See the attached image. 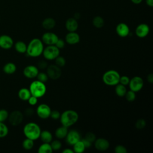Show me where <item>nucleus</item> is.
I'll list each match as a JSON object with an SVG mask.
<instances>
[{
	"mask_svg": "<svg viewBox=\"0 0 153 153\" xmlns=\"http://www.w3.org/2000/svg\"><path fill=\"white\" fill-rule=\"evenodd\" d=\"M147 81L152 84L153 82V74H149L147 75Z\"/></svg>",
	"mask_w": 153,
	"mask_h": 153,
	"instance_id": "de8ad7c7",
	"label": "nucleus"
},
{
	"mask_svg": "<svg viewBox=\"0 0 153 153\" xmlns=\"http://www.w3.org/2000/svg\"><path fill=\"white\" fill-rule=\"evenodd\" d=\"M29 90L32 96H35L37 98L43 97L47 90L45 83L38 80H35L32 82L29 86Z\"/></svg>",
	"mask_w": 153,
	"mask_h": 153,
	"instance_id": "20e7f679",
	"label": "nucleus"
},
{
	"mask_svg": "<svg viewBox=\"0 0 153 153\" xmlns=\"http://www.w3.org/2000/svg\"><path fill=\"white\" fill-rule=\"evenodd\" d=\"M51 111V109L47 104L42 103L37 107L36 113L40 118L47 119L50 117Z\"/></svg>",
	"mask_w": 153,
	"mask_h": 153,
	"instance_id": "9d476101",
	"label": "nucleus"
},
{
	"mask_svg": "<svg viewBox=\"0 0 153 153\" xmlns=\"http://www.w3.org/2000/svg\"><path fill=\"white\" fill-rule=\"evenodd\" d=\"M73 146V151L74 152H76V153H82L84 152L85 150V147L82 142V141L79 140L76 143H75Z\"/></svg>",
	"mask_w": 153,
	"mask_h": 153,
	"instance_id": "bb28decb",
	"label": "nucleus"
},
{
	"mask_svg": "<svg viewBox=\"0 0 153 153\" xmlns=\"http://www.w3.org/2000/svg\"><path fill=\"white\" fill-rule=\"evenodd\" d=\"M65 139L66 142L70 145H74L75 143L81 139L80 133L75 130H71L68 131Z\"/></svg>",
	"mask_w": 153,
	"mask_h": 153,
	"instance_id": "f8f14e48",
	"label": "nucleus"
},
{
	"mask_svg": "<svg viewBox=\"0 0 153 153\" xmlns=\"http://www.w3.org/2000/svg\"><path fill=\"white\" fill-rule=\"evenodd\" d=\"M146 4L149 7L153 6V0H146Z\"/></svg>",
	"mask_w": 153,
	"mask_h": 153,
	"instance_id": "8fccbe9b",
	"label": "nucleus"
},
{
	"mask_svg": "<svg viewBox=\"0 0 153 153\" xmlns=\"http://www.w3.org/2000/svg\"><path fill=\"white\" fill-rule=\"evenodd\" d=\"M149 32V27L145 23L139 25L135 30V33L139 38H144L146 36Z\"/></svg>",
	"mask_w": 153,
	"mask_h": 153,
	"instance_id": "dca6fc26",
	"label": "nucleus"
},
{
	"mask_svg": "<svg viewBox=\"0 0 153 153\" xmlns=\"http://www.w3.org/2000/svg\"><path fill=\"white\" fill-rule=\"evenodd\" d=\"M56 25V21L51 17H47L42 22V27L47 30H50L53 29Z\"/></svg>",
	"mask_w": 153,
	"mask_h": 153,
	"instance_id": "4be33fe9",
	"label": "nucleus"
},
{
	"mask_svg": "<svg viewBox=\"0 0 153 153\" xmlns=\"http://www.w3.org/2000/svg\"><path fill=\"white\" fill-rule=\"evenodd\" d=\"M63 153H74L73 149H71L70 148H66L62 151Z\"/></svg>",
	"mask_w": 153,
	"mask_h": 153,
	"instance_id": "09e8293b",
	"label": "nucleus"
},
{
	"mask_svg": "<svg viewBox=\"0 0 153 153\" xmlns=\"http://www.w3.org/2000/svg\"><path fill=\"white\" fill-rule=\"evenodd\" d=\"M48 63L47 61L44 60H39L38 63H37V68L38 69H46L48 66Z\"/></svg>",
	"mask_w": 153,
	"mask_h": 153,
	"instance_id": "a19ab883",
	"label": "nucleus"
},
{
	"mask_svg": "<svg viewBox=\"0 0 153 153\" xmlns=\"http://www.w3.org/2000/svg\"><path fill=\"white\" fill-rule=\"evenodd\" d=\"M17 67L16 65L13 62L7 63L3 67V71L6 74L11 75L15 73L16 71Z\"/></svg>",
	"mask_w": 153,
	"mask_h": 153,
	"instance_id": "5701e85b",
	"label": "nucleus"
},
{
	"mask_svg": "<svg viewBox=\"0 0 153 153\" xmlns=\"http://www.w3.org/2000/svg\"><path fill=\"white\" fill-rule=\"evenodd\" d=\"M81 140L82 141L85 148H89L91 146V143L90 142H89L88 140H87V139H85V138L82 139Z\"/></svg>",
	"mask_w": 153,
	"mask_h": 153,
	"instance_id": "49530a36",
	"label": "nucleus"
},
{
	"mask_svg": "<svg viewBox=\"0 0 153 153\" xmlns=\"http://www.w3.org/2000/svg\"><path fill=\"white\" fill-rule=\"evenodd\" d=\"M38 98H37L36 97L31 95L30 96V97L28 99L27 101H28V103H29V105L33 106V105H35L38 103Z\"/></svg>",
	"mask_w": 153,
	"mask_h": 153,
	"instance_id": "c03bdc74",
	"label": "nucleus"
},
{
	"mask_svg": "<svg viewBox=\"0 0 153 153\" xmlns=\"http://www.w3.org/2000/svg\"><path fill=\"white\" fill-rule=\"evenodd\" d=\"M52 152L53 149L50 143L43 142V143L39 146L38 149V152L39 153H51Z\"/></svg>",
	"mask_w": 153,
	"mask_h": 153,
	"instance_id": "cd10ccee",
	"label": "nucleus"
},
{
	"mask_svg": "<svg viewBox=\"0 0 153 153\" xmlns=\"http://www.w3.org/2000/svg\"><path fill=\"white\" fill-rule=\"evenodd\" d=\"M84 138L87 140H88L89 142H90L91 143H93L96 139V136L94 133L90 131V132H87L85 134Z\"/></svg>",
	"mask_w": 153,
	"mask_h": 153,
	"instance_id": "4c0bfd02",
	"label": "nucleus"
},
{
	"mask_svg": "<svg viewBox=\"0 0 153 153\" xmlns=\"http://www.w3.org/2000/svg\"><path fill=\"white\" fill-rule=\"evenodd\" d=\"M65 41L69 45H75L80 41V36L75 32H69L65 36Z\"/></svg>",
	"mask_w": 153,
	"mask_h": 153,
	"instance_id": "f3484780",
	"label": "nucleus"
},
{
	"mask_svg": "<svg viewBox=\"0 0 153 153\" xmlns=\"http://www.w3.org/2000/svg\"><path fill=\"white\" fill-rule=\"evenodd\" d=\"M130 81V78L126 76V75H123V76H120V81L119 83L121 84H123L124 85H127L128 84Z\"/></svg>",
	"mask_w": 153,
	"mask_h": 153,
	"instance_id": "ea45409f",
	"label": "nucleus"
},
{
	"mask_svg": "<svg viewBox=\"0 0 153 153\" xmlns=\"http://www.w3.org/2000/svg\"><path fill=\"white\" fill-rule=\"evenodd\" d=\"M60 113L57 111V110H53V111H51V113H50V117H51V118H53V120H57V119H59L60 118Z\"/></svg>",
	"mask_w": 153,
	"mask_h": 153,
	"instance_id": "79ce46f5",
	"label": "nucleus"
},
{
	"mask_svg": "<svg viewBox=\"0 0 153 153\" xmlns=\"http://www.w3.org/2000/svg\"><path fill=\"white\" fill-rule=\"evenodd\" d=\"M132 1L133 3L134 4H140L142 0H131Z\"/></svg>",
	"mask_w": 153,
	"mask_h": 153,
	"instance_id": "3c124183",
	"label": "nucleus"
},
{
	"mask_svg": "<svg viewBox=\"0 0 153 153\" xmlns=\"http://www.w3.org/2000/svg\"><path fill=\"white\" fill-rule=\"evenodd\" d=\"M31 96L30 90L27 88H22L18 92V96L20 99L23 101H26Z\"/></svg>",
	"mask_w": 153,
	"mask_h": 153,
	"instance_id": "b1692460",
	"label": "nucleus"
},
{
	"mask_svg": "<svg viewBox=\"0 0 153 153\" xmlns=\"http://www.w3.org/2000/svg\"><path fill=\"white\" fill-rule=\"evenodd\" d=\"M146 123L145 120L143 118H140V119H138L137 120V121L136 122L135 126L137 129L142 130L146 126Z\"/></svg>",
	"mask_w": 153,
	"mask_h": 153,
	"instance_id": "c9c22d12",
	"label": "nucleus"
},
{
	"mask_svg": "<svg viewBox=\"0 0 153 153\" xmlns=\"http://www.w3.org/2000/svg\"><path fill=\"white\" fill-rule=\"evenodd\" d=\"M124 96L128 102H133L136 99V93L130 90L128 91L127 90Z\"/></svg>",
	"mask_w": 153,
	"mask_h": 153,
	"instance_id": "2f4dec72",
	"label": "nucleus"
},
{
	"mask_svg": "<svg viewBox=\"0 0 153 153\" xmlns=\"http://www.w3.org/2000/svg\"><path fill=\"white\" fill-rule=\"evenodd\" d=\"M68 132V127L64 126H62L56 128L55 131V136L59 139H65L67 135Z\"/></svg>",
	"mask_w": 153,
	"mask_h": 153,
	"instance_id": "aec40b11",
	"label": "nucleus"
},
{
	"mask_svg": "<svg viewBox=\"0 0 153 153\" xmlns=\"http://www.w3.org/2000/svg\"><path fill=\"white\" fill-rule=\"evenodd\" d=\"M44 48V44L41 39L33 38L27 45L26 53L30 57H36L42 54Z\"/></svg>",
	"mask_w": 153,
	"mask_h": 153,
	"instance_id": "f257e3e1",
	"label": "nucleus"
},
{
	"mask_svg": "<svg viewBox=\"0 0 153 153\" xmlns=\"http://www.w3.org/2000/svg\"><path fill=\"white\" fill-rule=\"evenodd\" d=\"M59 37L56 33L51 32H47L42 35L41 41L47 45H55Z\"/></svg>",
	"mask_w": 153,
	"mask_h": 153,
	"instance_id": "9b49d317",
	"label": "nucleus"
},
{
	"mask_svg": "<svg viewBox=\"0 0 153 153\" xmlns=\"http://www.w3.org/2000/svg\"><path fill=\"white\" fill-rule=\"evenodd\" d=\"M94 142L95 148L100 151H106L110 145L109 141L107 139L102 137L96 139Z\"/></svg>",
	"mask_w": 153,
	"mask_h": 153,
	"instance_id": "2eb2a0df",
	"label": "nucleus"
},
{
	"mask_svg": "<svg viewBox=\"0 0 153 153\" xmlns=\"http://www.w3.org/2000/svg\"><path fill=\"white\" fill-rule=\"evenodd\" d=\"M24 115L23 114L18 110H15L11 112L8 115V121L10 124L12 126H19L22 123L23 120Z\"/></svg>",
	"mask_w": 153,
	"mask_h": 153,
	"instance_id": "0eeeda50",
	"label": "nucleus"
},
{
	"mask_svg": "<svg viewBox=\"0 0 153 153\" xmlns=\"http://www.w3.org/2000/svg\"><path fill=\"white\" fill-rule=\"evenodd\" d=\"M55 65L60 68L63 67L66 64V60L63 56H58L55 59Z\"/></svg>",
	"mask_w": 153,
	"mask_h": 153,
	"instance_id": "72a5a7b5",
	"label": "nucleus"
},
{
	"mask_svg": "<svg viewBox=\"0 0 153 153\" xmlns=\"http://www.w3.org/2000/svg\"><path fill=\"white\" fill-rule=\"evenodd\" d=\"M114 151L116 153H127V148L121 145H117L114 148Z\"/></svg>",
	"mask_w": 153,
	"mask_h": 153,
	"instance_id": "58836bf2",
	"label": "nucleus"
},
{
	"mask_svg": "<svg viewBox=\"0 0 153 153\" xmlns=\"http://www.w3.org/2000/svg\"><path fill=\"white\" fill-rule=\"evenodd\" d=\"M14 45L13 38L7 35H2L0 36V47L4 50H9L12 48Z\"/></svg>",
	"mask_w": 153,
	"mask_h": 153,
	"instance_id": "ddd939ff",
	"label": "nucleus"
},
{
	"mask_svg": "<svg viewBox=\"0 0 153 153\" xmlns=\"http://www.w3.org/2000/svg\"><path fill=\"white\" fill-rule=\"evenodd\" d=\"M78 118V114L75 111L69 109L60 114L59 119L62 125L68 128L75 124L77 122Z\"/></svg>",
	"mask_w": 153,
	"mask_h": 153,
	"instance_id": "f03ea898",
	"label": "nucleus"
},
{
	"mask_svg": "<svg viewBox=\"0 0 153 153\" xmlns=\"http://www.w3.org/2000/svg\"><path fill=\"white\" fill-rule=\"evenodd\" d=\"M8 112L6 109H0V122H4L8 117Z\"/></svg>",
	"mask_w": 153,
	"mask_h": 153,
	"instance_id": "e433bc0d",
	"label": "nucleus"
},
{
	"mask_svg": "<svg viewBox=\"0 0 153 153\" xmlns=\"http://www.w3.org/2000/svg\"><path fill=\"white\" fill-rule=\"evenodd\" d=\"M39 138L44 143H50L53 140V135L50 131L43 130L41 131Z\"/></svg>",
	"mask_w": 153,
	"mask_h": 153,
	"instance_id": "412c9836",
	"label": "nucleus"
},
{
	"mask_svg": "<svg viewBox=\"0 0 153 153\" xmlns=\"http://www.w3.org/2000/svg\"><path fill=\"white\" fill-rule=\"evenodd\" d=\"M65 27L69 32H75L78 29V24L75 19L71 17L66 21Z\"/></svg>",
	"mask_w": 153,
	"mask_h": 153,
	"instance_id": "6ab92c4d",
	"label": "nucleus"
},
{
	"mask_svg": "<svg viewBox=\"0 0 153 153\" xmlns=\"http://www.w3.org/2000/svg\"><path fill=\"white\" fill-rule=\"evenodd\" d=\"M50 145L53 151H57L59 150L62 148V143L59 140H52L50 143Z\"/></svg>",
	"mask_w": 153,
	"mask_h": 153,
	"instance_id": "473e14b6",
	"label": "nucleus"
},
{
	"mask_svg": "<svg viewBox=\"0 0 153 153\" xmlns=\"http://www.w3.org/2000/svg\"><path fill=\"white\" fill-rule=\"evenodd\" d=\"M120 78V74L115 70H109L105 72L102 76L103 82L110 86L116 85L119 83Z\"/></svg>",
	"mask_w": 153,
	"mask_h": 153,
	"instance_id": "39448f33",
	"label": "nucleus"
},
{
	"mask_svg": "<svg viewBox=\"0 0 153 153\" xmlns=\"http://www.w3.org/2000/svg\"><path fill=\"white\" fill-rule=\"evenodd\" d=\"M47 69V74L48 78L52 79H57L59 78L62 75V70L60 67L56 65H48Z\"/></svg>",
	"mask_w": 153,
	"mask_h": 153,
	"instance_id": "1a4fd4ad",
	"label": "nucleus"
},
{
	"mask_svg": "<svg viewBox=\"0 0 153 153\" xmlns=\"http://www.w3.org/2000/svg\"><path fill=\"white\" fill-rule=\"evenodd\" d=\"M44 57L48 60H54L60 54V50L54 45H47L44 48L42 53Z\"/></svg>",
	"mask_w": 153,
	"mask_h": 153,
	"instance_id": "423d86ee",
	"label": "nucleus"
},
{
	"mask_svg": "<svg viewBox=\"0 0 153 153\" xmlns=\"http://www.w3.org/2000/svg\"><path fill=\"white\" fill-rule=\"evenodd\" d=\"M34 146V140L26 138L22 142V146L25 150H30Z\"/></svg>",
	"mask_w": 153,
	"mask_h": 153,
	"instance_id": "c756f323",
	"label": "nucleus"
},
{
	"mask_svg": "<svg viewBox=\"0 0 153 153\" xmlns=\"http://www.w3.org/2000/svg\"><path fill=\"white\" fill-rule=\"evenodd\" d=\"M143 81L141 77L135 76L131 79H130V81L128 85H129L130 90L136 93L139 91L143 88Z\"/></svg>",
	"mask_w": 153,
	"mask_h": 153,
	"instance_id": "6e6552de",
	"label": "nucleus"
},
{
	"mask_svg": "<svg viewBox=\"0 0 153 153\" xmlns=\"http://www.w3.org/2000/svg\"><path fill=\"white\" fill-rule=\"evenodd\" d=\"M116 32L121 37H126L130 33V29L126 23H120L116 27Z\"/></svg>",
	"mask_w": 153,
	"mask_h": 153,
	"instance_id": "a211bd4d",
	"label": "nucleus"
},
{
	"mask_svg": "<svg viewBox=\"0 0 153 153\" xmlns=\"http://www.w3.org/2000/svg\"><path fill=\"white\" fill-rule=\"evenodd\" d=\"M23 131V134L26 138L36 140L39 138L41 130L38 124L33 122H30L25 124Z\"/></svg>",
	"mask_w": 153,
	"mask_h": 153,
	"instance_id": "7ed1b4c3",
	"label": "nucleus"
},
{
	"mask_svg": "<svg viewBox=\"0 0 153 153\" xmlns=\"http://www.w3.org/2000/svg\"><path fill=\"white\" fill-rule=\"evenodd\" d=\"M115 91L116 94L118 96L122 97H124V96L126 93V91H127V89H126L125 85L118 83L115 85Z\"/></svg>",
	"mask_w": 153,
	"mask_h": 153,
	"instance_id": "a878e982",
	"label": "nucleus"
},
{
	"mask_svg": "<svg viewBox=\"0 0 153 153\" xmlns=\"http://www.w3.org/2000/svg\"><path fill=\"white\" fill-rule=\"evenodd\" d=\"M54 45L56 47H57L59 50L60 49H62V48H64V47L65 45V42L63 39L59 38L58 40L57 41V42H56Z\"/></svg>",
	"mask_w": 153,
	"mask_h": 153,
	"instance_id": "37998d69",
	"label": "nucleus"
},
{
	"mask_svg": "<svg viewBox=\"0 0 153 153\" xmlns=\"http://www.w3.org/2000/svg\"><path fill=\"white\" fill-rule=\"evenodd\" d=\"M36 78H37V80L39 81L42 82H44V83L46 82L49 78L47 73L42 72H38V74L36 76Z\"/></svg>",
	"mask_w": 153,
	"mask_h": 153,
	"instance_id": "f704fd0d",
	"label": "nucleus"
},
{
	"mask_svg": "<svg viewBox=\"0 0 153 153\" xmlns=\"http://www.w3.org/2000/svg\"><path fill=\"white\" fill-rule=\"evenodd\" d=\"M93 25L96 28H101L103 26L105 22L103 19L100 16H96L93 19Z\"/></svg>",
	"mask_w": 153,
	"mask_h": 153,
	"instance_id": "c85d7f7f",
	"label": "nucleus"
},
{
	"mask_svg": "<svg viewBox=\"0 0 153 153\" xmlns=\"http://www.w3.org/2000/svg\"><path fill=\"white\" fill-rule=\"evenodd\" d=\"M14 48L19 53H25L27 50V45L22 41H19L14 44Z\"/></svg>",
	"mask_w": 153,
	"mask_h": 153,
	"instance_id": "393cba45",
	"label": "nucleus"
},
{
	"mask_svg": "<svg viewBox=\"0 0 153 153\" xmlns=\"http://www.w3.org/2000/svg\"><path fill=\"white\" fill-rule=\"evenodd\" d=\"M39 72L38 68L37 66L34 65H28L26 66L23 71V75L25 77L29 79H32L36 78Z\"/></svg>",
	"mask_w": 153,
	"mask_h": 153,
	"instance_id": "4468645a",
	"label": "nucleus"
},
{
	"mask_svg": "<svg viewBox=\"0 0 153 153\" xmlns=\"http://www.w3.org/2000/svg\"><path fill=\"white\" fill-rule=\"evenodd\" d=\"M25 115L26 116H28V117H30V116H32L33 114H34V111L32 108H27L26 110H25Z\"/></svg>",
	"mask_w": 153,
	"mask_h": 153,
	"instance_id": "a18cd8bd",
	"label": "nucleus"
},
{
	"mask_svg": "<svg viewBox=\"0 0 153 153\" xmlns=\"http://www.w3.org/2000/svg\"><path fill=\"white\" fill-rule=\"evenodd\" d=\"M8 134V128L4 122H0V138L7 136Z\"/></svg>",
	"mask_w": 153,
	"mask_h": 153,
	"instance_id": "7c9ffc66",
	"label": "nucleus"
}]
</instances>
